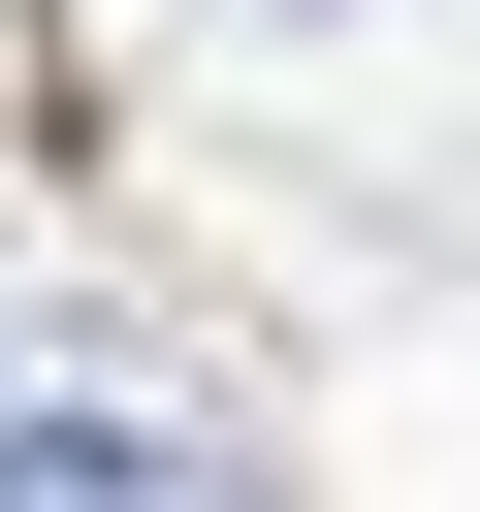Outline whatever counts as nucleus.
Returning <instances> with one entry per match:
<instances>
[{
    "mask_svg": "<svg viewBox=\"0 0 480 512\" xmlns=\"http://www.w3.org/2000/svg\"><path fill=\"white\" fill-rule=\"evenodd\" d=\"M0 512H288V448L256 416H160V384H0Z\"/></svg>",
    "mask_w": 480,
    "mask_h": 512,
    "instance_id": "obj_1",
    "label": "nucleus"
}]
</instances>
